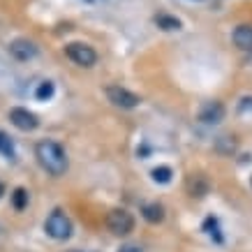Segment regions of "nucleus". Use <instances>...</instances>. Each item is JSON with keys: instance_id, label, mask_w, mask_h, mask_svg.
<instances>
[{"instance_id": "f257e3e1", "label": "nucleus", "mask_w": 252, "mask_h": 252, "mask_svg": "<svg viewBox=\"0 0 252 252\" xmlns=\"http://www.w3.org/2000/svg\"><path fill=\"white\" fill-rule=\"evenodd\" d=\"M35 158L42 164V169L51 176H63L67 171V155L63 151V146L51 139H44L35 146Z\"/></svg>"}, {"instance_id": "f03ea898", "label": "nucleus", "mask_w": 252, "mask_h": 252, "mask_svg": "<svg viewBox=\"0 0 252 252\" xmlns=\"http://www.w3.org/2000/svg\"><path fill=\"white\" fill-rule=\"evenodd\" d=\"M44 229H46V234L51 238H56V241H65V238L72 236V220L63 213L61 208H56L54 213L46 218Z\"/></svg>"}, {"instance_id": "7ed1b4c3", "label": "nucleus", "mask_w": 252, "mask_h": 252, "mask_svg": "<svg viewBox=\"0 0 252 252\" xmlns=\"http://www.w3.org/2000/svg\"><path fill=\"white\" fill-rule=\"evenodd\" d=\"M107 227L116 236H127V234H132V229H134V218H132V213H127L125 208H114V211H109V215H107Z\"/></svg>"}, {"instance_id": "20e7f679", "label": "nucleus", "mask_w": 252, "mask_h": 252, "mask_svg": "<svg viewBox=\"0 0 252 252\" xmlns=\"http://www.w3.org/2000/svg\"><path fill=\"white\" fill-rule=\"evenodd\" d=\"M65 54L72 63H77L81 67H93L95 63H97V54H95V49L88 44H81V42H72V44L65 46Z\"/></svg>"}, {"instance_id": "39448f33", "label": "nucleus", "mask_w": 252, "mask_h": 252, "mask_svg": "<svg viewBox=\"0 0 252 252\" xmlns=\"http://www.w3.org/2000/svg\"><path fill=\"white\" fill-rule=\"evenodd\" d=\"M107 97L111 104H116V107H121V109H134V107H139V102H141L134 93H130L127 88H123V86H109Z\"/></svg>"}, {"instance_id": "423d86ee", "label": "nucleus", "mask_w": 252, "mask_h": 252, "mask_svg": "<svg viewBox=\"0 0 252 252\" xmlns=\"http://www.w3.org/2000/svg\"><path fill=\"white\" fill-rule=\"evenodd\" d=\"M9 121H12L14 127H19V130H23V132H32L39 125L37 116L32 114V111H28V109H21V107H16L9 111Z\"/></svg>"}, {"instance_id": "0eeeda50", "label": "nucleus", "mask_w": 252, "mask_h": 252, "mask_svg": "<svg viewBox=\"0 0 252 252\" xmlns=\"http://www.w3.org/2000/svg\"><path fill=\"white\" fill-rule=\"evenodd\" d=\"M224 118V107H222V102L213 99V102H206L201 111H199V121L206 123V125H218V123Z\"/></svg>"}, {"instance_id": "6e6552de", "label": "nucleus", "mask_w": 252, "mask_h": 252, "mask_svg": "<svg viewBox=\"0 0 252 252\" xmlns=\"http://www.w3.org/2000/svg\"><path fill=\"white\" fill-rule=\"evenodd\" d=\"M9 51H12V56H14L16 61H31L32 56L37 54L35 44L28 42V39H16V42H12V44H9Z\"/></svg>"}, {"instance_id": "1a4fd4ad", "label": "nucleus", "mask_w": 252, "mask_h": 252, "mask_svg": "<svg viewBox=\"0 0 252 252\" xmlns=\"http://www.w3.org/2000/svg\"><path fill=\"white\" fill-rule=\"evenodd\" d=\"M234 44L238 46V49H252V26H248V23H243V26H238L236 31H234Z\"/></svg>"}, {"instance_id": "9d476101", "label": "nucleus", "mask_w": 252, "mask_h": 252, "mask_svg": "<svg viewBox=\"0 0 252 252\" xmlns=\"http://www.w3.org/2000/svg\"><path fill=\"white\" fill-rule=\"evenodd\" d=\"M188 192H190V197H204L208 192V181L204 176H190L188 178Z\"/></svg>"}, {"instance_id": "9b49d317", "label": "nucleus", "mask_w": 252, "mask_h": 252, "mask_svg": "<svg viewBox=\"0 0 252 252\" xmlns=\"http://www.w3.org/2000/svg\"><path fill=\"white\" fill-rule=\"evenodd\" d=\"M141 213H144V218L148 222H162L164 220V208L160 206V204H146L144 208H141Z\"/></svg>"}, {"instance_id": "f8f14e48", "label": "nucleus", "mask_w": 252, "mask_h": 252, "mask_svg": "<svg viewBox=\"0 0 252 252\" xmlns=\"http://www.w3.org/2000/svg\"><path fill=\"white\" fill-rule=\"evenodd\" d=\"M155 23L160 26L162 31H178L181 28V21L176 16H169V14H158L155 16Z\"/></svg>"}, {"instance_id": "ddd939ff", "label": "nucleus", "mask_w": 252, "mask_h": 252, "mask_svg": "<svg viewBox=\"0 0 252 252\" xmlns=\"http://www.w3.org/2000/svg\"><path fill=\"white\" fill-rule=\"evenodd\" d=\"M204 231H206L211 238H215L218 243H222V234H220V222H218V218H206V222H204Z\"/></svg>"}, {"instance_id": "4468645a", "label": "nucleus", "mask_w": 252, "mask_h": 252, "mask_svg": "<svg viewBox=\"0 0 252 252\" xmlns=\"http://www.w3.org/2000/svg\"><path fill=\"white\" fill-rule=\"evenodd\" d=\"M0 153L9 158V160H14L16 158V148H14V141L5 134V132H0Z\"/></svg>"}, {"instance_id": "2eb2a0df", "label": "nucleus", "mask_w": 252, "mask_h": 252, "mask_svg": "<svg viewBox=\"0 0 252 252\" xmlns=\"http://www.w3.org/2000/svg\"><path fill=\"white\" fill-rule=\"evenodd\" d=\"M12 204H14L16 211H23V208L28 206V192L23 190V188H16L14 194H12Z\"/></svg>"}, {"instance_id": "dca6fc26", "label": "nucleus", "mask_w": 252, "mask_h": 252, "mask_svg": "<svg viewBox=\"0 0 252 252\" xmlns=\"http://www.w3.org/2000/svg\"><path fill=\"white\" fill-rule=\"evenodd\" d=\"M51 95H54V84H51V81H42V84L37 86V91H35V97L42 99V102L49 99Z\"/></svg>"}, {"instance_id": "f3484780", "label": "nucleus", "mask_w": 252, "mask_h": 252, "mask_svg": "<svg viewBox=\"0 0 252 252\" xmlns=\"http://www.w3.org/2000/svg\"><path fill=\"white\" fill-rule=\"evenodd\" d=\"M153 181L155 183H169L171 181V169L169 167H158V169H153Z\"/></svg>"}, {"instance_id": "a211bd4d", "label": "nucleus", "mask_w": 252, "mask_h": 252, "mask_svg": "<svg viewBox=\"0 0 252 252\" xmlns=\"http://www.w3.org/2000/svg\"><path fill=\"white\" fill-rule=\"evenodd\" d=\"M118 252H144V250H141L139 245H123Z\"/></svg>"}, {"instance_id": "6ab92c4d", "label": "nucleus", "mask_w": 252, "mask_h": 252, "mask_svg": "<svg viewBox=\"0 0 252 252\" xmlns=\"http://www.w3.org/2000/svg\"><path fill=\"white\" fill-rule=\"evenodd\" d=\"M2 194H5V185L0 183V197H2Z\"/></svg>"}, {"instance_id": "aec40b11", "label": "nucleus", "mask_w": 252, "mask_h": 252, "mask_svg": "<svg viewBox=\"0 0 252 252\" xmlns=\"http://www.w3.org/2000/svg\"><path fill=\"white\" fill-rule=\"evenodd\" d=\"M72 252H84V250H72Z\"/></svg>"}, {"instance_id": "412c9836", "label": "nucleus", "mask_w": 252, "mask_h": 252, "mask_svg": "<svg viewBox=\"0 0 252 252\" xmlns=\"http://www.w3.org/2000/svg\"><path fill=\"white\" fill-rule=\"evenodd\" d=\"M88 2H97V0H88Z\"/></svg>"}]
</instances>
